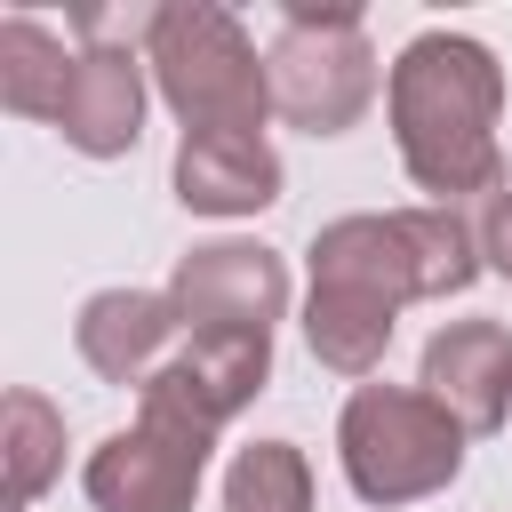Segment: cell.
Returning a JSON list of instances; mask_svg holds the SVG:
<instances>
[{"label":"cell","mask_w":512,"mask_h":512,"mask_svg":"<svg viewBox=\"0 0 512 512\" xmlns=\"http://www.w3.org/2000/svg\"><path fill=\"white\" fill-rule=\"evenodd\" d=\"M416 392H432L464 432H496L512 416V328L504 320H448L424 344Z\"/></svg>","instance_id":"8"},{"label":"cell","mask_w":512,"mask_h":512,"mask_svg":"<svg viewBox=\"0 0 512 512\" xmlns=\"http://www.w3.org/2000/svg\"><path fill=\"white\" fill-rule=\"evenodd\" d=\"M392 320H400V304L360 296V288H320L312 280V296H304V344L336 376H376V360L392 344Z\"/></svg>","instance_id":"13"},{"label":"cell","mask_w":512,"mask_h":512,"mask_svg":"<svg viewBox=\"0 0 512 512\" xmlns=\"http://www.w3.org/2000/svg\"><path fill=\"white\" fill-rule=\"evenodd\" d=\"M384 112H392L400 168L416 176V192H432V208L504 184V144H496L504 64L472 32H416L384 80Z\"/></svg>","instance_id":"1"},{"label":"cell","mask_w":512,"mask_h":512,"mask_svg":"<svg viewBox=\"0 0 512 512\" xmlns=\"http://www.w3.org/2000/svg\"><path fill=\"white\" fill-rule=\"evenodd\" d=\"M168 296L192 336L200 328H264L272 336V320L288 312V264L256 240H200L176 256Z\"/></svg>","instance_id":"7"},{"label":"cell","mask_w":512,"mask_h":512,"mask_svg":"<svg viewBox=\"0 0 512 512\" xmlns=\"http://www.w3.org/2000/svg\"><path fill=\"white\" fill-rule=\"evenodd\" d=\"M152 80L168 96V112L192 128H232V136H264L272 112V64L256 56V40L240 32L232 8L216 0H168L160 32H152Z\"/></svg>","instance_id":"2"},{"label":"cell","mask_w":512,"mask_h":512,"mask_svg":"<svg viewBox=\"0 0 512 512\" xmlns=\"http://www.w3.org/2000/svg\"><path fill=\"white\" fill-rule=\"evenodd\" d=\"M480 264H496L504 280H512V176L488 192V208H480Z\"/></svg>","instance_id":"18"},{"label":"cell","mask_w":512,"mask_h":512,"mask_svg":"<svg viewBox=\"0 0 512 512\" xmlns=\"http://www.w3.org/2000/svg\"><path fill=\"white\" fill-rule=\"evenodd\" d=\"M264 376H272V336L264 328H200V336H184L176 360H160V376L144 384V408L136 416L216 440L264 392Z\"/></svg>","instance_id":"5"},{"label":"cell","mask_w":512,"mask_h":512,"mask_svg":"<svg viewBox=\"0 0 512 512\" xmlns=\"http://www.w3.org/2000/svg\"><path fill=\"white\" fill-rule=\"evenodd\" d=\"M312 280L320 288H360V296H384V304H416V248L400 232V208L392 216H336L312 232Z\"/></svg>","instance_id":"12"},{"label":"cell","mask_w":512,"mask_h":512,"mask_svg":"<svg viewBox=\"0 0 512 512\" xmlns=\"http://www.w3.org/2000/svg\"><path fill=\"white\" fill-rule=\"evenodd\" d=\"M64 472V408L48 392H8V496L16 512L40 504Z\"/></svg>","instance_id":"16"},{"label":"cell","mask_w":512,"mask_h":512,"mask_svg":"<svg viewBox=\"0 0 512 512\" xmlns=\"http://www.w3.org/2000/svg\"><path fill=\"white\" fill-rule=\"evenodd\" d=\"M176 328H184V312H176L168 288H104V296L80 304L72 344H80V360H88L104 384H136V392H144V384L160 376V352H168Z\"/></svg>","instance_id":"9"},{"label":"cell","mask_w":512,"mask_h":512,"mask_svg":"<svg viewBox=\"0 0 512 512\" xmlns=\"http://www.w3.org/2000/svg\"><path fill=\"white\" fill-rule=\"evenodd\" d=\"M464 424L416 384H360L336 416V456L360 504H416L464 472Z\"/></svg>","instance_id":"3"},{"label":"cell","mask_w":512,"mask_h":512,"mask_svg":"<svg viewBox=\"0 0 512 512\" xmlns=\"http://www.w3.org/2000/svg\"><path fill=\"white\" fill-rule=\"evenodd\" d=\"M224 512H312V464L296 440H256L224 472Z\"/></svg>","instance_id":"17"},{"label":"cell","mask_w":512,"mask_h":512,"mask_svg":"<svg viewBox=\"0 0 512 512\" xmlns=\"http://www.w3.org/2000/svg\"><path fill=\"white\" fill-rule=\"evenodd\" d=\"M64 88H72V56L48 24L32 16H8L0 24V104L24 112V120H56L64 112Z\"/></svg>","instance_id":"14"},{"label":"cell","mask_w":512,"mask_h":512,"mask_svg":"<svg viewBox=\"0 0 512 512\" xmlns=\"http://www.w3.org/2000/svg\"><path fill=\"white\" fill-rule=\"evenodd\" d=\"M400 232L416 248V296H464L480 280V224L464 208H400Z\"/></svg>","instance_id":"15"},{"label":"cell","mask_w":512,"mask_h":512,"mask_svg":"<svg viewBox=\"0 0 512 512\" xmlns=\"http://www.w3.org/2000/svg\"><path fill=\"white\" fill-rule=\"evenodd\" d=\"M200 472H208V440L200 432H176V424L136 416L128 432H112L88 456L80 488H88L96 512H192Z\"/></svg>","instance_id":"6"},{"label":"cell","mask_w":512,"mask_h":512,"mask_svg":"<svg viewBox=\"0 0 512 512\" xmlns=\"http://www.w3.org/2000/svg\"><path fill=\"white\" fill-rule=\"evenodd\" d=\"M264 64H272V112L304 136H344L376 104V48L360 32V8H344V0L336 8L288 0Z\"/></svg>","instance_id":"4"},{"label":"cell","mask_w":512,"mask_h":512,"mask_svg":"<svg viewBox=\"0 0 512 512\" xmlns=\"http://www.w3.org/2000/svg\"><path fill=\"white\" fill-rule=\"evenodd\" d=\"M56 128H64V144L88 152V160L136 152V136H144V64L120 56V48H80Z\"/></svg>","instance_id":"11"},{"label":"cell","mask_w":512,"mask_h":512,"mask_svg":"<svg viewBox=\"0 0 512 512\" xmlns=\"http://www.w3.org/2000/svg\"><path fill=\"white\" fill-rule=\"evenodd\" d=\"M176 200L192 216H256V208L280 200V152L264 136L192 128L176 144Z\"/></svg>","instance_id":"10"}]
</instances>
